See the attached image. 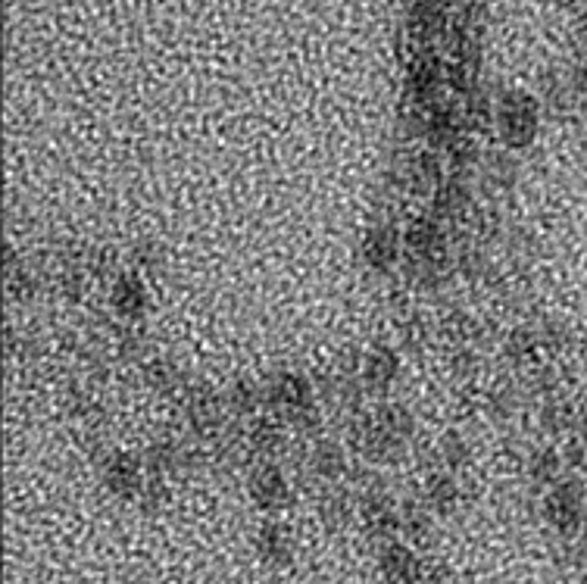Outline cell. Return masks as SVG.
Masks as SVG:
<instances>
[{
	"label": "cell",
	"instance_id": "obj_1",
	"mask_svg": "<svg viewBox=\"0 0 587 584\" xmlns=\"http://www.w3.org/2000/svg\"><path fill=\"white\" fill-rule=\"evenodd\" d=\"M587 513V500L578 481H556L544 497V519L563 538H575Z\"/></svg>",
	"mask_w": 587,
	"mask_h": 584
},
{
	"label": "cell",
	"instance_id": "obj_2",
	"mask_svg": "<svg viewBox=\"0 0 587 584\" xmlns=\"http://www.w3.org/2000/svg\"><path fill=\"white\" fill-rule=\"evenodd\" d=\"M378 569L385 584H425V569L413 547L394 541H385L378 553Z\"/></svg>",
	"mask_w": 587,
	"mask_h": 584
},
{
	"label": "cell",
	"instance_id": "obj_3",
	"mask_svg": "<svg viewBox=\"0 0 587 584\" xmlns=\"http://www.w3.org/2000/svg\"><path fill=\"white\" fill-rule=\"evenodd\" d=\"M250 494L266 510H275V506H282L288 500V481L282 478V472L269 466L250 478Z\"/></svg>",
	"mask_w": 587,
	"mask_h": 584
},
{
	"label": "cell",
	"instance_id": "obj_4",
	"mask_svg": "<svg viewBox=\"0 0 587 584\" xmlns=\"http://www.w3.org/2000/svg\"><path fill=\"white\" fill-rule=\"evenodd\" d=\"M257 547H260V556L269 563V566H285L291 563L294 556V544H291V535L275 522H266L260 538H257Z\"/></svg>",
	"mask_w": 587,
	"mask_h": 584
},
{
	"label": "cell",
	"instance_id": "obj_5",
	"mask_svg": "<svg viewBox=\"0 0 587 584\" xmlns=\"http://www.w3.org/2000/svg\"><path fill=\"white\" fill-rule=\"evenodd\" d=\"M459 500V488L450 475H431L425 485V506L435 513H450Z\"/></svg>",
	"mask_w": 587,
	"mask_h": 584
},
{
	"label": "cell",
	"instance_id": "obj_6",
	"mask_svg": "<svg viewBox=\"0 0 587 584\" xmlns=\"http://www.w3.org/2000/svg\"><path fill=\"white\" fill-rule=\"evenodd\" d=\"M110 488L116 494H125V497H132L135 491H141V472L135 463L129 460H116L110 466Z\"/></svg>",
	"mask_w": 587,
	"mask_h": 584
},
{
	"label": "cell",
	"instance_id": "obj_7",
	"mask_svg": "<svg viewBox=\"0 0 587 584\" xmlns=\"http://www.w3.org/2000/svg\"><path fill=\"white\" fill-rule=\"evenodd\" d=\"M559 469H563V460H559L553 450H541L531 460V478L538 481V485H544V488H553L556 485Z\"/></svg>",
	"mask_w": 587,
	"mask_h": 584
}]
</instances>
